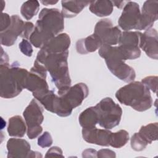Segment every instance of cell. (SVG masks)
Returning <instances> with one entry per match:
<instances>
[{
  "label": "cell",
  "mask_w": 158,
  "mask_h": 158,
  "mask_svg": "<svg viewBox=\"0 0 158 158\" xmlns=\"http://www.w3.org/2000/svg\"><path fill=\"white\" fill-rule=\"evenodd\" d=\"M64 28V17L56 8L43 9L29 40L35 48H41Z\"/></svg>",
  "instance_id": "6da1fadb"
},
{
  "label": "cell",
  "mask_w": 158,
  "mask_h": 158,
  "mask_svg": "<svg viewBox=\"0 0 158 158\" xmlns=\"http://www.w3.org/2000/svg\"><path fill=\"white\" fill-rule=\"evenodd\" d=\"M68 56L69 51L61 53H46L40 49L35 60L43 65L49 72L52 82L58 89L59 95L71 85L67 62Z\"/></svg>",
  "instance_id": "7a4b0ae2"
},
{
  "label": "cell",
  "mask_w": 158,
  "mask_h": 158,
  "mask_svg": "<svg viewBox=\"0 0 158 158\" xmlns=\"http://www.w3.org/2000/svg\"><path fill=\"white\" fill-rule=\"evenodd\" d=\"M28 71L19 67L15 62L0 65V96L9 99L18 96L24 89L25 81Z\"/></svg>",
  "instance_id": "3957f363"
},
{
  "label": "cell",
  "mask_w": 158,
  "mask_h": 158,
  "mask_svg": "<svg viewBox=\"0 0 158 158\" xmlns=\"http://www.w3.org/2000/svg\"><path fill=\"white\" fill-rule=\"evenodd\" d=\"M115 97L121 104L138 112L150 109L153 102L149 89L141 81H131L122 86L116 92Z\"/></svg>",
  "instance_id": "277c9868"
},
{
  "label": "cell",
  "mask_w": 158,
  "mask_h": 158,
  "mask_svg": "<svg viewBox=\"0 0 158 158\" xmlns=\"http://www.w3.org/2000/svg\"><path fill=\"white\" fill-rule=\"evenodd\" d=\"M99 56L105 60L107 68L118 79L130 82L136 77L135 71L125 63V60L118 48L109 45H102L99 49Z\"/></svg>",
  "instance_id": "5b68a950"
},
{
  "label": "cell",
  "mask_w": 158,
  "mask_h": 158,
  "mask_svg": "<svg viewBox=\"0 0 158 158\" xmlns=\"http://www.w3.org/2000/svg\"><path fill=\"white\" fill-rule=\"evenodd\" d=\"M95 107L98 115V123L103 128L110 130L117 126L122 118V110L112 98H105Z\"/></svg>",
  "instance_id": "8992f818"
},
{
  "label": "cell",
  "mask_w": 158,
  "mask_h": 158,
  "mask_svg": "<svg viewBox=\"0 0 158 158\" xmlns=\"http://www.w3.org/2000/svg\"><path fill=\"white\" fill-rule=\"evenodd\" d=\"M88 94L87 85L84 83H78L69 87L62 94H58L67 117L71 115L73 109L81 104Z\"/></svg>",
  "instance_id": "52a82bcc"
},
{
  "label": "cell",
  "mask_w": 158,
  "mask_h": 158,
  "mask_svg": "<svg viewBox=\"0 0 158 158\" xmlns=\"http://www.w3.org/2000/svg\"><path fill=\"white\" fill-rule=\"evenodd\" d=\"M43 109L38 101L33 99L23 111V115L27 127L28 137L33 139L38 137L42 132L41 124L43 122Z\"/></svg>",
  "instance_id": "ba28073f"
},
{
  "label": "cell",
  "mask_w": 158,
  "mask_h": 158,
  "mask_svg": "<svg viewBox=\"0 0 158 158\" xmlns=\"http://www.w3.org/2000/svg\"><path fill=\"white\" fill-rule=\"evenodd\" d=\"M141 34L142 33L137 31L122 32L118 47L125 60L135 59L140 56L139 42Z\"/></svg>",
  "instance_id": "9c48e42d"
},
{
  "label": "cell",
  "mask_w": 158,
  "mask_h": 158,
  "mask_svg": "<svg viewBox=\"0 0 158 158\" xmlns=\"http://www.w3.org/2000/svg\"><path fill=\"white\" fill-rule=\"evenodd\" d=\"M94 34L99 39L102 45L114 46L118 43L122 31L118 27L113 26L110 19H104L96 23Z\"/></svg>",
  "instance_id": "30bf717a"
},
{
  "label": "cell",
  "mask_w": 158,
  "mask_h": 158,
  "mask_svg": "<svg viewBox=\"0 0 158 158\" xmlns=\"http://www.w3.org/2000/svg\"><path fill=\"white\" fill-rule=\"evenodd\" d=\"M140 15L141 11L138 4L133 1H127L118 19V26L124 31L137 30L139 23Z\"/></svg>",
  "instance_id": "8fae6325"
},
{
  "label": "cell",
  "mask_w": 158,
  "mask_h": 158,
  "mask_svg": "<svg viewBox=\"0 0 158 158\" xmlns=\"http://www.w3.org/2000/svg\"><path fill=\"white\" fill-rule=\"evenodd\" d=\"M7 157H42L39 152L31 150L28 141L21 138H10L7 143Z\"/></svg>",
  "instance_id": "7c38bea8"
},
{
  "label": "cell",
  "mask_w": 158,
  "mask_h": 158,
  "mask_svg": "<svg viewBox=\"0 0 158 158\" xmlns=\"http://www.w3.org/2000/svg\"><path fill=\"white\" fill-rule=\"evenodd\" d=\"M158 18V1L149 0L144 2L140 15L138 30L151 28Z\"/></svg>",
  "instance_id": "4fadbf2b"
},
{
  "label": "cell",
  "mask_w": 158,
  "mask_h": 158,
  "mask_svg": "<svg viewBox=\"0 0 158 158\" xmlns=\"http://www.w3.org/2000/svg\"><path fill=\"white\" fill-rule=\"evenodd\" d=\"M12 22L9 27L5 31L0 32L1 44L6 46H12L19 36H21L23 31L25 22L17 15L11 16Z\"/></svg>",
  "instance_id": "5bb4252c"
},
{
  "label": "cell",
  "mask_w": 158,
  "mask_h": 158,
  "mask_svg": "<svg viewBox=\"0 0 158 158\" xmlns=\"http://www.w3.org/2000/svg\"><path fill=\"white\" fill-rule=\"evenodd\" d=\"M139 48H141L149 57L157 59L158 34L156 29L149 28L141 34Z\"/></svg>",
  "instance_id": "9a60e30c"
},
{
  "label": "cell",
  "mask_w": 158,
  "mask_h": 158,
  "mask_svg": "<svg viewBox=\"0 0 158 158\" xmlns=\"http://www.w3.org/2000/svg\"><path fill=\"white\" fill-rule=\"evenodd\" d=\"M111 133L107 129H99L96 127L82 129V136L85 141L102 146H109Z\"/></svg>",
  "instance_id": "2e32d148"
},
{
  "label": "cell",
  "mask_w": 158,
  "mask_h": 158,
  "mask_svg": "<svg viewBox=\"0 0 158 158\" xmlns=\"http://www.w3.org/2000/svg\"><path fill=\"white\" fill-rule=\"evenodd\" d=\"M70 43V38L67 33H60L48 41L41 50L46 53H61L68 51Z\"/></svg>",
  "instance_id": "e0dca14e"
},
{
  "label": "cell",
  "mask_w": 158,
  "mask_h": 158,
  "mask_svg": "<svg viewBox=\"0 0 158 158\" xmlns=\"http://www.w3.org/2000/svg\"><path fill=\"white\" fill-rule=\"evenodd\" d=\"M102 46L101 42L98 36L94 33L77 41L76 49L77 52L81 54H86L96 51Z\"/></svg>",
  "instance_id": "ac0fdd59"
},
{
  "label": "cell",
  "mask_w": 158,
  "mask_h": 158,
  "mask_svg": "<svg viewBox=\"0 0 158 158\" xmlns=\"http://www.w3.org/2000/svg\"><path fill=\"white\" fill-rule=\"evenodd\" d=\"M90 2L88 1H62L61 14L65 18L74 17Z\"/></svg>",
  "instance_id": "d6986e66"
},
{
  "label": "cell",
  "mask_w": 158,
  "mask_h": 158,
  "mask_svg": "<svg viewBox=\"0 0 158 158\" xmlns=\"http://www.w3.org/2000/svg\"><path fill=\"white\" fill-rule=\"evenodd\" d=\"M79 123L83 128H92L98 123L97 110L94 107H89L83 110L78 117Z\"/></svg>",
  "instance_id": "ffe728a7"
},
{
  "label": "cell",
  "mask_w": 158,
  "mask_h": 158,
  "mask_svg": "<svg viewBox=\"0 0 158 158\" xmlns=\"http://www.w3.org/2000/svg\"><path fill=\"white\" fill-rule=\"evenodd\" d=\"M23 118L20 115H15L9 119L7 132L10 136L23 137L27 130V127Z\"/></svg>",
  "instance_id": "44dd1931"
},
{
  "label": "cell",
  "mask_w": 158,
  "mask_h": 158,
  "mask_svg": "<svg viewBox=\"0 0 158 158\" xmlns=\"http://www.w3.org/2000/svg\"><path fill=\"white\" fill-rule=\"evenodd\" d=\"M113 3L112 1L99 0L91 1L89 4V10L98 17H105L109 15L113 11Z\"/></svg>",
  "instance_id": "7402d4cb"
},
{
  "label": "cell",
  "mask_w": 158,
  "mask_h": 158,
  "mask_svg": "<svg viewBox=\"0 0 158 158\" xmlns=\"http://www.w3.org/2000/svg\"><path fill=\"white\" fill-rule=\"evenodd\" d=\"M157 122L151 123L146 125L142 126L138 133L148 144H151L152 142L157 139Z\"/></svg>",
  "instance_id": "603a6c76"
},
{
  "label": "cell",
  "mask_w": 158,
  "mask_h": 158,
  "mask_svg": "<svg viewBox=\"0 0 158 158\" xmlns=\"http://www.w3.org/2000/svg\"><path fill=\"white\" fill-rule=\"evenodd\" d=\"M129 140V134L125 130H120L115 133H111L109 146L115 148H120L125 146Z\"/></svg>",
  "instance_id": "cb8c5ba5"
},
{
  "label": "cell",
  "mask_w": 158,
  "mask_h": 158,
  "mask_svg": "<svg viewBox=\"0 0 158 158\" xmlns=\"http://www.w3.org/2000/svg\"><path fill=\"white\" fill-rule=\"evenodd\" d=\"M39 8L40 4L38 1H27L22 4L20 13L26 20H30L37 14Z\"/></svg>",
  "instance_id": "d4e9b609"
},
{
  "label": "cell",
  "mask_w": 158,
  "mask_h": 158,
  "mask_svg": "<svg viewBox=\"0 0 158 158\" xmlns=\"http://www.w3.org/2000/svg\"><path fill=\"white\" fill-rule=\"evenodd\" d=\"M131 147L136 151H141L144 150L148 144L139 133H135L130 139Z\"/></svg>",
  "instance_id": "484cf974"
},
{
  "label": "cell",
  "mask_w": 158,
  "mask_h": 158,
  "mask_svg": "<svg viewBox=\"0 0 158 158\" xmlns=\"http://www.w3.org/2000/svg\"><path fill=\"white\" fill-rule=\"evenodd\" d=\"M141 82L149 89L155 93L157 91V77L149 76L142 79Z\"/></svg>",
  "instance_id": "4316f807"
},
{
  "label": "cell",
  "mask_w": 158,
  "mask_h": 158,
  "mask_svg": "<svg viewBox=\"0 0 158 158\" xmlns=\"http://www.w3.org/2000/svg\"><path fill=\"white\" fill-rule=\"evenodd\" d=\"M52 142V136L48 131L44 132L38 139V145L43 148L51 146Z\"/></svg>",
  "instance_id": "83f0119b"
},
{
  "label": "cell",
  "mask_w": 158,
  "mask_h": 158,
  "mask_svg": "<svg viewBox=\"0 0 158 158\" xmlns=\"http://www.w3.org/2000/svg\"><path fill=\"white\" fill-rule=\"evenodd\" d=\"M20 51L25 56L31 57L33 53V48L31 43H30L27 40L23 39L19 43V45Z\"/></svg>",
  "instance_id": "f1b7e54d"
},
{
  "label": "cell",
  "mask_w": 158,
  "mask_h": 158,
  "mask_svg": "<svg viewBox=\"0 0 158 158\" xmlns=\"http://www.w3.org/2000/svg\"><path fill=\"white\" fill-rule=\"evenodd\" d=\"M11 22H12L11 17H10L6 13H2L0 32H2L6 30L10 25Z\"/></svg>",
  "instance_id": "f546056e"
},
{
  "label": "cell",
  "mask_w": 158,
  "mask_h": 158,
  "mask_svg": "<svg viewBox=\"0 0 158 158\" xmlns=\"http://www.w3.org/2000/svg\"><path fill=\"white\" fill-rule=\"evenodd\" d=\"M34 28H35V25H33V23L30 22H25L24 28H23V31L20 37L26 40L29 39L30 36L31 35V33L34 30Z\"/></svg>",
  "instance_id": "4dcf8cb0"
},
{
  "label": "cell",
  "mask_w": 158,
  "mask_h": 158,
  "mask_svg": "<svg viewBox=\"0 0 158 158\" xmlns=\"http://www.w3.org/2000/svg\"><path fill=\"white\" fill-rule=\"evenodd\" d=\"M64 157V155L62 154V149L57 146H54L51 148L46 152L45 157Z\"/></svg>",
  "instance_id": "1f68e13d"
},
{
  "label": "cell",
  "mask_w": 158,
  "mask_h": 158,
  "mask_svg": "<svg viewBox=\"0 0 158 158\" xmlns=\"http://www.w3.org/2000/svg\"><path fill=\"white\" fill-rule=\"evenodd\" d=\"M115 152L108 149H100L97 152V157H115Z\"/></svg>",
  "instance_id": "d6a6232c"
},
{
  "label": "cell",
  "mask_w": 158,
  "mask_h": 158,
  "mask_svg": "<svg viewBox=\"0 0 158 158\" xmlns=\"http://www.w3.org/2000/svg\"><path fill=\"white\" fill-rule=\"evenodd\" d=\"M86 152H83V157H97V151L94 149H85L84 151Z\"/></svg>",
  "instance_id": "836d02e7"
},
{
  "label": "cell",
  "mask_w": 158,
  "mask_h": 158,
  "mask_svg": "<svg viewBox=\"0 0 158 158\" xmlns=\"http://www.w3.org/2000/svg\"><path fill=\"white\" fill-rule=\"evenodd\" d=\"M127 2V1H112L113 5L116 6L118 9H121L123 6H125V5Z\"/></svg>",
  "instance_id": "e575fe53"
},
{
  "label": "cell",
  "mask_w": 158,
  "mask_h": 158,
  "mask_svg": "<svg viewBox=\"0 0 158 158\" xmlns=\"http://www.w3.org/2000/svg\"><path fill=\"white\" fill-rule=\"evenodd\" d=\"M57 1H41V2L43 3L45 6L48 5H53L57 2Z\"/></svg>",
  "instance_id": "d590c367"
}]
</instances>
